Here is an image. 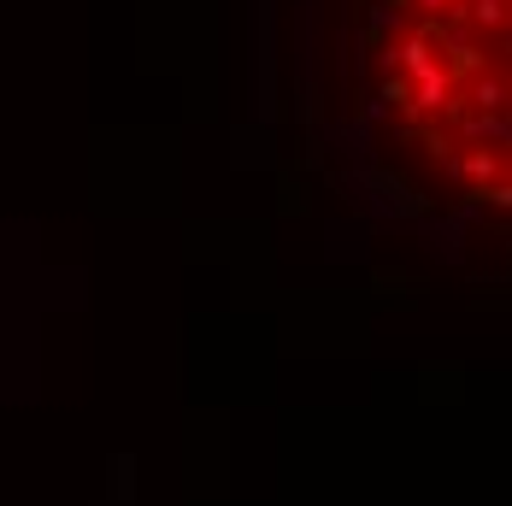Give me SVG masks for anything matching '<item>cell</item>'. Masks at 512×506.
Listing matches in <instances>:
<instances>
[{
  "label": "cell",
  "mask_w": 512,
  "mask_h": 506,
  "mask_svg": "<svg viewBox=\"0 0 512 506\" xmlns=\"http://www.w3.org/2000/svg\"><path fill=\"white\" fill-rule=\"evenodd\" d=\"M512 0H401L383 42L389 118L465 201L512 189Z\"/></svg>",
  "instance_id": "cell-1"
}]
</instances>
